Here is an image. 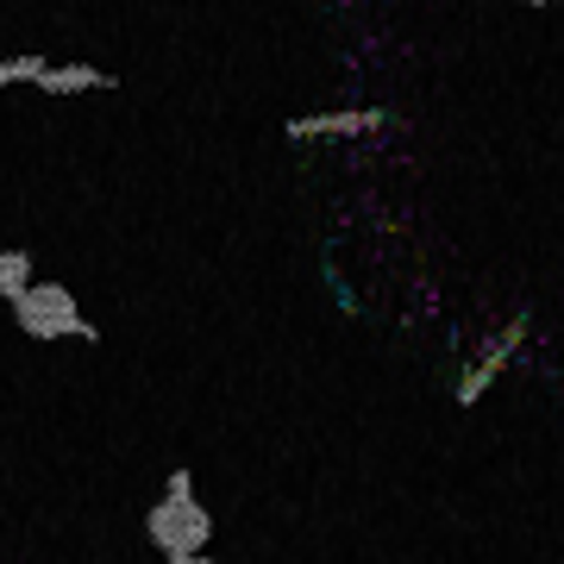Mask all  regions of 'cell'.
I'll use <instances>...</instances> for the list:
<instances>
[{
	"instance_id": "1",
	"label": "cell",
	"mask_w": 564,
	"mask_h": 564,
	"mask_svg": "<svg viewBox=\"0 0 564 564\" xmlns=\"http://www.w3.org/2000/svg\"><path fill=\"white\" fill-rule=\"evenodd\" d=\"M144 540L158 545L170 564H202L207 545H214V514L195 502V477L188 470H170L163 496L144 514Z\"/></svg>"
},
{
	"instance_id": "2",
	"label": "cell",
	"mask_w": 564,
	"mask_h": 564,
	"mask_svg": "<svg viewBox=\"0 0 564 564\" xmlns=\"http://www.w3.org/2000/svg\"><path fill=\"white\" fill-rule=\"evenodd\" d=\"M13 326H20L25 339H39V345H63V339L95 345V339H101L95 321L82 314V302L63 289V282H32L20 302H13Z\"/></svg>"
},
{
	"instance_id": "3",
	"label": "cell",
	"mask_w": 564,
	"mask_h": 564,
	"mask_svg": "<svg viewBox=\"0 0 564 564\" xmlns=\"http://www.w3.org/2000/svg\"><path fill=\"white\" fill-rule=\"evenodd\" d=\"M527 326H533V314H527V307H514V321H508L502 333H496V339H489L484 351L470 358V370H464V377H458V389H452V402H458V408H477V402H484L489 389H496V377H502L508 364L521 358Z\"/></svg>"
},
{
	"instance_id": "4",
	"label": "cell",
	"mask_w": 564,
	"mask_h": 564,
	"mask_svg": "<svg viewBox=\"0 0 564 564\" xmlns=\"http://www.w3.org/2000/svg\"><path fill=\"white\" fill-rule=\"evenodd\" d=\"M389 113L383 107H339V113H295V120L282 126L295 144H307V139H364V132H377Z\"/></svg>"
},
{
	"instance_id": "5",
	"label": "cell",
	"mask_w": 564,
	"mask_h": 564,
	"mask_svg": "<svg viewBox=\"0 0 564 564\" xmlns=\"http://www.w3.org/2000/svg\"><path fill=\"white\" fill-rule=\"evenodd\" d=\"M95 88H113V76H107V69H95V63H51V76L39 82V95H51V101L95 95Z\"/></svg>"
},
{
	"instance_id": "6",
	"label": "cell",
	"mask_w": 564,
	"mask_h": 564,
	"mask_svg": "<svg viewBox=\"0 0 564 564\" xmlns=\"http://www.w3.org/2000/svg\"><path fill=\"white\" fill-rule=\"evenodd\" d=\"M32 289V251H0V302L13 307Z\"/></svg>"
},
{
	"instance_id": "7",
	"label": "cell",
	"mask_w": 564,
	"mask_h": 564,
	"mask_svg": "<svg viewBox=\"0 0 564 564\" xmlns=\"http://www.w3.org/2000/svg\"><path fill=\"white\" fill-rule=\"evenodd\" d=\"M44 76H51V57H44V51H20V57L0 63V88H20V82H32V88H39Z\"/></svg>"
},
{
	"instance_id": "8",
	"label": "cell",
	"mask_w": 564,
	"mask_h": 564,
	"mask_svg": "<svg viewBox=\"0 0 564 564\" xmlns=\"http://www.w3.org/2000/svg\"><path fill=\"white\" fill-rule=\"evenodd\" d=\"M514 7H558V0H514Z\"/></svg>"
}]
</instances>
